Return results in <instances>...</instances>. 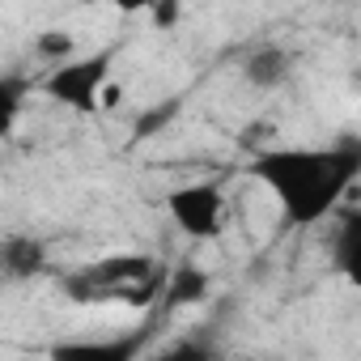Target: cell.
I'll return each instance as SVG.
<instances>
[{
  "label": "cell",
  "instance_id": "cell-1",
  "mask_svg": "<svg viewBox=\"0 0 361 361\" xmlns=\"http://www.w3.org/2000/svg\"><path fill=\"white\" fill-rule=\"evenodd\" d=\"M247 170L281 200L289 226H314L357 183L361 136H344L323 149H259Z\"/></svg>",
  "mask_w": 361,
  "mask_h": 361
},
{
  "label": "cell",
  "instance_id": "cell-2",
  "mask_svg": "<svg viewBox=\"0 0 361 361\" xmlns=\"http://www.w3.org/2000/svg\"><path fill=\"white\" fill-rule=\"evenodd\" d=\"M157 272H166L153 255L145 251H119V255H102L94 264H81L73 272L60 276V289L68 293V302L77 306H98V302H123V293H132L136 285L153 281Z\"/></svg>",
  "mask_w": 361,
  "mask_h": 361
},
{
  "label": "cell",
  "instance_id": "cell-3",
  "mask_svg": "<svg viewBox=\"0 0 361 361\" xmlns=\"http://www.w3.org/2000/svg\"><path fill=\"white\" fill-rule=\"evenodd\" d=\"M111 64H115V51L77 56V60L51 68V73L39 81V90H43L51 102H60V106H68V111H77V115H94V111L102 106L98 94H102L106 81H111Z\"/></svg>",
  "mask_w": 361,
  "mask_h": 361
},
{
  "label": "cell",
  "instance_id": "cell-4",
  "mask_svg": "<svg viewBox=\"0 0 361 361\" xmlns=\"http://www.w3.org/2000/svg\"><path fill=\"white\" fill-rule=\"evenodd\" d=\"M170 221L192 234V238H217L221 221H226V196L217 183H188V188H174L166 196Z\"/></svg>",
  "mask_w": 361,
  "mask_h": 361
},
{
  "label": "cell",
  "instance_id": "cell-5",
  "mask_svg": "<svg viewBox=\"0 0 361 361\" xmlns=\"http://www.w3.org/2000/svg\"><path fill=\"white\" fill-rule=\"evenodd\" d=\"M149 331L153 327L145 323V327L111 336V340H60V344L47 348V361H136Z\"/></svg>",
  "mask_w": 361,
  "mask_h": 361
},
{
  "label": "cell",
  "instance_id": "cell-6",
  "mask_svg": "<svg viewBox=\"0 0 361 361\" xmlns=\"http://www.w3.org/2000/svg\"><path fill=\"white\" fill-rule=\"evenodd\" d=\"M0 268H5L9 285H26V281L43 276L47 272V247H43V238L9 234L5 243H0Z\"/></svg>",
  "mask_w": 361,
  "mask_h": 361
},
{
  "label": "cell",
  "instance_id": "cell-7",
  "mask_svg": "<svg viewBox=\"0 0 361 361\" xmlns=\"http://www.w3.org/2000/svg\"><path fill=\"white\" fill-rule=\"evenodd\" d=\"M331 259H336V272L361 293V209H340V221L331 234Z\"/></svg>",
  "mask_w": 361,
  "mask_h": 361
},
{
  "label": "cell",
  "instance_id": "cell-8",
  "mask_svg": "<svg viewBox=\"0 0 361 361\" xmlns=\"http://www.w3.org/2000/svg\"><path fill=\"white\" fill-rule=\"evenodd\" d=\"M289 73H293V60H289V51L276 47V43H264V47H255V51L243 60V81L255 85V90H281V85L289 81Z\"/></svg>",
  "mask_w": 361,
  "mask_h": 361
},
{
  "label": "cell",
  "instance_id": "cell-9",
  "mask_svg": "<svg viewBox=\"0 0 361 361\" xmlns=\"http://www.w3.org/2000/svg\"><path fill=\"white\" fill-rule=\"evenodd\" d=\"M204 298H209V272H200L192 259H183L178 268H170V281H166V293H161V306L166 310L200 306Z\"/></svg>",
  "mask_w": 361,
  "mask_h": 361
},
{
  "label": "cell",
  "instance_id": "cell-10",
  "mask_svg": "<svg viewBox=\"0 0 361 361\" xmlns=\"http://www.w3.org/2000/svg\"><path fill=\"white\" fill-rule=\"evenodd\" d=\"M30 90H39V81H30L22 73H5V77H0V128H5V132H13Z\"/></svg>",
  "mask_w": 361,
  "mask_h": 361
},
{
  "label": "cell",
  "instance_id": "cell-11",
  "mask_svg": "<svg viewBox=\"0 0 361 361\" xmlns=\"http://www.w3.org/2000/svg\"><path fill=\"white\" fill-rule=\"evenodd\" d=\"M35 60H43L47 68H60V64L77 60V39L68 30H43L35 39Z\"/></svg>",
  "mask_w": 361,
  "mask_h": 361
},
{
  "label": "cell",
  "instance_id": "cell-12",
  "mask_svg": "<svg viewBox=\"0 0 361 361\" xmlns=\"http://www.w3.org/2000/svg\"><path fill=\"white\" fill-rule=\"evenodd\" d=\"M153 361H221V353L209 336H188V340L170 344L166 353H157Z\"/></svg>",
  "mask_w": 361,
  "mask_h": 361
},
{
  "label": "cell",
  "instance_id": "cell-13",
  "mask_svg": "<svg viewBox=\"0 0 361 361\" xmlns=\"http://www.w3.org/2000/svg\"><path fill=\"white\" fill-rule=\"evenodd\" d=\"M178 98H166V102H157V106H149L145 115H136V123H132V140H149V136H157L174 115H178Z\"/></svg>",
  "mask_w": 361,
  "mask_h": 361
},
{
  "label": "cell",
  "instance_id": "cell-14",
  "mask_svg": "<svg viewBox=\"0 0 361 361\" xmlns=\"http://www.w3.org/2000/svg\"><path fill=\"white\" fill-rule=\"evenodd\" d=\"M153 22H157L161 30L174 26V22H178V5H157V9H153Z\"/></svg>",
  "mask_w": 361,
  "mask_h": 361
}]
</instances>
